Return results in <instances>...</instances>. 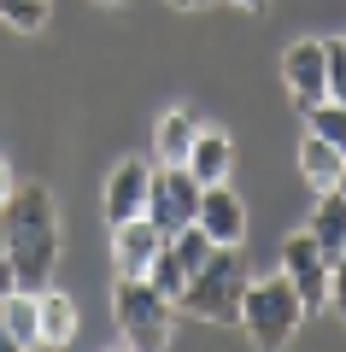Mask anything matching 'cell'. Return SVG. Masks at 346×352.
I'll use <instances>...</instances> for the list:
<instances>
[{
  "label": "cell",
  "mask_w": 346,
  "mask_h": 352,
  "mask_svg": "<svg viewBox=\"0 0 346 352\" xmlns=\"http://www.w3.org/2000/svg\"><path fill=\"white\" fill-rule=\"evenodd\" d=\"M329 47V100L346 106V36L340 41H323Z\"/></svg>",
  "instance_id": "d6986e66"
},
{
  "label": "cell",
  "mask_w": 346,
  "mask_h": 352,
  "mask_svg": "<svg viewBox=\"0 0 346 352\" xmlns=\"http://www.w3.org/2000/svg\"><path fill=\"white\" fill-rule=\"evenodd\" d=\"M0 24H12L18 36H41L47 30V0H0Z\"/></svg>",
  "instance_id": "ac0fdd59"
},
{
  "label": "cell",
  "mask_w": 346,
  "mask_h": 352,
  "mask_svg": "<svg viewBox=\"0 0 346 352\" xmlns=\"http://www.w3.org/2000/svg\"><path fill=\"white\" fill-rule=\"evenodd\" d=\"M171 6H182V12H194V6H211V0H171Z\"/></svg>",
  "instance_id": "d4e9b609"
},
{
  "label": "cell",
  "mask_w": 346,
  "mask_h": 352,
  "mask_svg": "<svg viewBox=\"0 0 346 352\" xmlns=\"http://www.w3.org/2000/svg\"><path fill=\"white\" fill-rule=\"evenodd\" d=\"M288 282L299 288V300H305V317L329 311V258H323V247L311 241V229H299V235L282 241V264H276Z\"/></svg>",
  "instance_id": "8992f818"
},
{
  "label": "cell",
  "mask_w": 346,
  "mask_h": 352,
  "mask_svg": "<svg viewBox=\"0 0 346 352\" xmlns=\"http://www.w3.org/2000/svg\"><path fill=\"white\" fill-rule=\"evenodd\" d=\"M241 288H247L241 247H217V252L206 258V270L182 288L176 311H188L194 323H235V317H241Z\"/></svg>",
  "instance_id": "277c9868"
},
{
  "label": "cell",
  "mask_w": 346,
  "mask_h": 352,
  "mask_svg": "<svg viewBox=\"0 0 346 352\" xmlns=\"http://www.w3.org/2000/svg\"><path fill=\"white\" fill-rule=\"evenodd\" d=\"M0 229H6V258H12L18 288H47L59 264V206L47 182H18L0 212Z\"/></svg>",
  "instance_id": "6da1fadb"
},
{
  "label": "cell",
  "mask_w": 346,
  "mask_h": 352,
  "mask_svg": "<svg viewBox=\"0 0 346 352\" xmlns=\"http://www.w3.org/2000/svg\"><path fill=\"white\" fill-rule=\"evenodd\" d=\"M305 129H311V135H323L329 147L346 153V106H340V100H317V106L305 112Z\"/></svg>",
  "instance_id": "e0dca14e"
},
{
  "label": "cell",
  "mask_w": 346,
  "mask_h": 352,
  "mask_svg": "<svg viewBox=\"0 0 346 352\" xmlns=\"http://www.w3.org/2000/svg\"><path fill=\"white\" fill-rule=\"evenodd\" d=\"M340 170H346V153L305 129V141H299V176H305L317 194H329V188H340Z\"/></svg>",
  "instance_id": "4fadbf2b"
},
{
  "label": "cell",
  "mask_w": 346,
  "mask_h": 352,
  "mask_svg": "<svg viewBox=\"0 0 346 352\" xmlns=\"http://www.w3.org/2000/svg\"><path fill=\"white\" fill-rule=\"evenodd\" d=\"M235 323H241V335H247L252 346H288V340L299 335V323H305V300H299V288L282 276V270L247 276Z\"/></svg>",
  "instance_id": "7a4b0ae2"
},
{
  "label": "cell",
  "mask_w": 346,
  "mask_h": 352,
  "mask_svg": "<svg viewBox=\"0 0 346 352\" xmlns=\"http://www.w3.org/2000/svg\"><path fill=\"white\" fill-rule=\"evenodd\" d=\"M0 352H18V346H12V335H6V317H0Z\"/></svg>",
  "instance_id": "cb8c5ba5"
},
{
  "label": "cell",
  "mask_w": 346,
  "mask_h": 352,
  "mask_svg": "<svg viewBox=\"0 0 346 352\" xmlns=\"http://www.w3.org/2000/svg\"><path fill=\"white\" fill-rule=\"evenodd\" d=\"M199 135V118L188 112V106H171V112L159 118V129H153V153H159V164H182L188 147H194Z\"/></svg>",
  "instance_id": "5bb4252c"
},
{
  "label": "cell",
  "mask_w": 346,
  "mask_h": 352,
  "mask_svg": "<svg viewBox=\"0 0 346 352\" xmlns=\"http://www.w3.org/2000/svg\"><path fill=\"white\" fill-rule=\"evenodd\" d=\"M199 212V176L188 170V164H153V188H147V217L164 229V235H176V229H188Z\"/></svg>",
  "instance_id": "5b68a950"
},
{
  "label": "cell",
  "mask_w": 346,
  "mask_h": 352,
  "mask_svg": "<svg viewBox=\"0 0 346 352\" xmlns=\"http://www.w3.org/2000/svg\"><path fill=\"white\" fill-rule=\"evenodd\" d=\"M311 241H317V247H323V258H334V252H340L346 247V194L340 188H329V194H323V200H317V212H311Z\"/></svg>",
  "instance_id": "2e32d148"
},
{
  "label": "cell",
  "mask_w": 346,
  "mask_h": 352,
  "mask_svg": "<svg viewBox=\"0 0 346 352\" xmlns=\"http://www.w3.org/2000/svg\"><path fill=\"white\" fill-rule=\"evenodd\" d=\"M329 305H334V311L346 317V247H340V252L329 258Z\"/></svg>",
  "instance_id": "ffe728a7"
},
{
  "label": "cell",
  "mask_w": 346,
  "mask_h": 352,
  "mask_svg": "<svg viewBox=\"0 0 346 352\" xmlns=\"http://www.w3.org/2000/svg\"><path fill=\"white\" fill-rule=\"evenodd\" d=\"M36 300H41V346H71L76 340V300L65 288H53V282Z\"/></svg>",
  "instance_id": "9a60e30c"
},
{
  "label": "cell",
  "mask_w": 346,
  "mask_h": 352,
  "mask_svg": "<svg viewBox=\"0 0 346 352\" xmlns=\"http://www.w3.org/2000/svg\"><path fill=\"white\" fill-rule=\"evenodd\" d=\"M282 88H288V100H294L299 112H311L317 100H329V47H323L317 36H299L294 47L282 53Z\"/></svg>",
  "instance_id": "52a82bcc"
},
{
  "label": "cell",
  "mask_w": 346,
  "mask_h": 352,
  "mask_svg": "<svg viewBox=\"0 0 346 352\" xmlns=\"http://www.w3.org/2000/svg\"><path fill=\"white\" fill-rule=\"evenodd\" d=\"M12 188H18V176H12V164L0 159V212H6V200H12Z\"/></svg>",
  "instance_id": "7402d4cb"
},
{
  "label": "cell",
  "mask_w": 346,
  "mask_h": 352,
  "mask_svg": "<svg viewBox=\"0 0 346 352\" xmlns=\"http://www.w3.org/2000/svg\"><path fill=\"white\" fill-rule=\"evenodd\" d=\"M229 6H241V12H264L270 0H229Z\"/></svg>",
  "instance_id": "603a6c76"
},
{
  "label": "cell",
  "mask_w": 346,
  "mask_h": 352,
  "mask_svg": "<svg viewBox=\"0 0 346 352\" xmlns=\"http://www.w3.org/2000/svg\"><path fill=\"white\" fill-rule=\"evenodd\" d=\"M41 288H6L0 294V317H6V335H12L18 352H36L41 346Z\"/></svg>",
  "instance_id": "7c38bea8"
},
{
  "label": "cell",
  "mask_w": 346,
  "mask_h": 352,
  "mask_svg": "<svg viewBox=\"0 0 346 352\" xmlns=\"http://www.w3.org/2000/svg\"><path fill=\"white\" fill-rule=\"evenodd\" d=\"M182 164L199 176V188H206V182H229V176H235V141L223 135V129L199 124V135H194V147H188Z\"/></svg>",
  "instance_id": "8fae6325"
},
{
  "label": "cell",
  "mask_w": 346,
  "mask_h": 352,
  "mask_svg": "<svg viewBox=\"0 0 346 352\" xmlns=\"http://www.w3.org/2000/svg\"><path fill=\"white\" fill-rule=\"evenodd\" d=\"M194 223L206 229L217 247H241V241H247V206H241V194L229 188V182H206Z\"/></svg>",
  "instance_id": "ba28073f"
},
{
  "label": "cell",
  "mask_w": 346,
  "mask_h": 352,
  "mask_svg": "<svg viewBox=\"0 0 346 352\" xmlns=\"http://www.w3.org/2000/svg\"><path fill=\"white\" fill-rule=\"evenodd\" d=\"M111 317H118L124 346H136V352H164V346H171L176 300H171V294H159L147 276H118V288H111Z\"/></svg>",
  "instance_id": "3957f363"
},
{
  "label": "cell",
  "mask_w": 346,
  "mask_h": 352,
  "mask_svg": "<svg viewBox=\"0 0 346 352\" xmlns=\"http://www.w3.org/2000/svg\"><path fill=\"white\" fill-rule=\"evenodd\" d=\"M147 188H153V164L147 159H124L106 176V223H124V217L147 212Z\"/></svg>",
  "instance_id": "30bf717a"
},
{
  "label": "cell",
  "mask_w": 346,
  "mask_h": 352,
  "mask_svg": "<svg viewBox=\"0 0 346 352\" xmlns=\"http://www.w3.org/2000/svg\"><path fill=\"white\" fill-rule=\"evenodd\" d=\"M6 288H18V276H12V258H6V229H0V294Z\"/></svg>",
  "instance_id": "44dd1931"
},
{
  "label": "cell",
  "mask_w": 346,
  "mask_h": 352,
  "mask_svg": "<svg viewBox=\"0 0 346 352\" xmlns=\"http://www.w3.org/2000/svg\"><path fill=\"white\" fill-rule=\"evenodd\" d=\"M164 229L153 223L147 212L141 217H124V223H111V264H118V276H147L153 252H159Z\"/></svg>",
  "instance_id": "9c48e42d"
},
{
  "label": "cell",
  "mask_w": 346,
  "mask_h": 352,
  "mask_svg": "<svg viewBox=\"0 0 346 352\" xmlns=\"http://www.w3.org/2000/svg\"><path fill=\"white\" fill-rule=\"evenodd\" d=\"M340 194H346V170H340Z\"/></svg>",
  "instance_id": "4316f807"
},
{
  "label": "cell",
  "mask_w": 346,
  "mask_h": 352,
  "mask_svg": "<svg viewBox=\"0 0 346 352\" xmlns=\"http://www.w3.org/2000/svg\"><path fill=\"white\" fill-rule=\"evenodd\" d=\"M100 6H124V0H100Z\"/></svg>",
  "instance_id": "484cf974"
}]
</instances>
